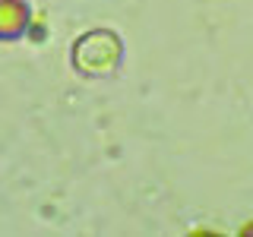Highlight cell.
Wrapping results in <instances>:
<instances>
[{"label":"cell","instance_id":"6da1fadb","mask_svg":"<svg viewBox=\"0 0 253 237\" xmlns=\"http://www.w3.org/2000/svg\"><path fill=\"white\" fill-rule=\"evenodd\" d=\"M26 22V13L16 0H0V35H16Z\"/></svg>","mask_w":253,"mask_h":237}]
</instances>
